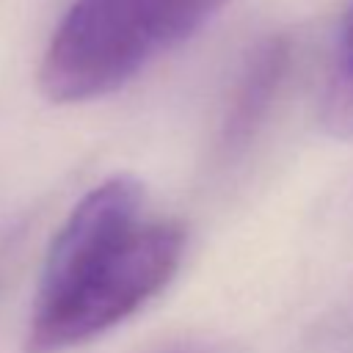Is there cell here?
Returning <instances> with one entry per match:
<instances>
[{"label":"cell","mask_w":353,"mask_h":353,"mask_svg":"<svg viewBox=\"0 0 353 353\" xmlns=\"http://www.w3.org/2000/svg\"><path fill=\"white\" fill-rule=\"evenodd\" d=\"M185 229L146 215L130 174L94 185L55 232L28 317L25 353H63L149 303L179 270Z\"/></svg>","instance_id":"cell-1"},{"label":"cell","mask_w":353,"mask_h":353,"mask_svg":"<svg viewBox=\"0 0 353 353\" xmlns=\"http://www.w3.org/2000/svg\"><path fill=\"white\" fill-rule=\"evenodd\" d=\"M223 6L226 0H74L44 50L39 88L58 105L113 94Z\"/></svg>","instance_id":"cell-2"},{"label":"cell","mask_w":353,"mask_h":353,"mask_svg":"<svg viewBox=\"0 0 353 353\" xmlns=\"http://www.w3.org/2000/svg\"><path fill=\"white\" fill-rule=\"evenodd\" d=\"M290 63H292V41L281 33L262 39L248 52L232 85V94L221 119V130L215 138L218 163L223 165L237 163L259 138L276 105V97L290 74Z\"/></svg>","instance_id":"cell-3"},{"label":"cell","mask_w":353,"mask_h":353,"mask_svg":"<svg viewBox=\"0 0 353 353\" xmlns=\"http://www.w3.org/2000/svg\"><path fill=\"white\" fill-rule=\"evenodd\" d=\"M320 121L328 135L353 141V3L336 36L334 58L320 99Z\"/></svg>","instance_id":"cell-4"},{"label":"cell","mask_w":353,"mask_h":353,"mask_svg":"<svg viewBox=\"0 0 353 353\" xmlns=\"http://www.w3.org/2000/svg\"><path fill=\"white\" fill-rule=\"evenodd\" d=\"M163 353H226V350L207 347V345H188V347H171V350H163Z\"/></svg>","instance_id":"cell-5"}]
</instances>
